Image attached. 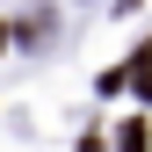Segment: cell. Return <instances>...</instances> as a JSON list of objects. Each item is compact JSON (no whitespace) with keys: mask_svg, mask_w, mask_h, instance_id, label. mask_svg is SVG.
Returning <instances> with one entry per match:
<instances>
[{"mask_svg":"<svg viewBox=\"0 0 152 152\" xmlns=\"http://www.w3.org/2000/svg\"><path fill=\"white\" fill-rule=\"evenodd\" d=\"M123 152H145V123H123Z\"/></svg>","mask_w":152,"mask_h":152,"instance_id":"1","label":"cell"},{"mask_svg":"<svg viewBox=\"0 0 152 152\" xmlns=\"http://www.w3.org/2000/svg\"><path fill=\"white\" fill-rule=\"evenodd\" d=\"M0 51H7V22H0Z\"/></svg>","mask_w":152,"mask_h":152,"instance_id":"2","label":"cell"}]
</instances>
